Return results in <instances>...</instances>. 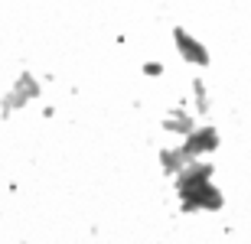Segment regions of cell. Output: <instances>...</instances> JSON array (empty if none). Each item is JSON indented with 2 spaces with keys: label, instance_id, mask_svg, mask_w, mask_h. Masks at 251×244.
I'll return each instance as SVG.
<instances>
[{
  "label": "cell",
  "instance_id": "cell-1",
  "mask_svg": "<svg viewBox=\"0 0 251 244\" xmlns=\"http://www.w3.org/2000/svg\"><path fill=\"white\" fill-rule=\"evenodd\" d=\"M39 98H43V82H39V75L33 68H23L17 75V82L7 88V94L0 98V117L10 121L13 114L26 111L29 104H36Z\"/></svg>",
  "mask_w": 251,
  "mask_h": 244
},
{
  "label": "cell",
  "instance_id": "cell-5",
  "mask_svg": "<svg viewBox=\"0 0 251 244\" xmlns=\"http://www.w3.org/2000/svg\"><path fill=\"white\" fill-rule=\"evenodd\" d=\"M186 104H189V111L196 114V121H209L212 117V94H209V85L199 75L189 82V101Z\"/></svg>",
  "mask_w": 251,
  "mask_h": 244
},
{
  "label": "cell",
  "instance_id": "cell-6",
  "mask_svg": "<svg viewBox=\"0 0 251 244\" xmlns=\"http://www.w3.org/2000/svg\"><path fill=\"white\" fill-rule=\"evenodd\" d=\"M186 153L179 150V143H167V147H160V169H163V176L173 179L179 169L186 166Z\"/></svg>",
  "mask_w": 251,
  "mask_h": 244
},
{
  "label": "cell",
  "instance_id": "cell-3",
  "mask_svg": "<svg viewBox=\"0 0 251 244\" xmlns=\"http://www.w3.org/2000/svg\"><path fill=\"white\" fill-rule=\"evenodd\" d=\"M173 49H176V56L193 68H209L212 66V52L205 49V43L199 36H193L186 26H173Z\"/></svg>",
  "mask_w": 251,
  "mask_h": 244
},
{
  "label": "cell",
  "instance_id": "cell-4",
  "mask_svg": "<svg viewBox=\"0 0 251 244\" xmlns=\"http://www.w3.org/2000/svg\"><path fill=\"white\" fill-rule=\"evenodd\" d=\"M196 124H199V121H196V114L189 111V104H186V101H179L176 108H170V111L160 117V131L170 133L173 140H179V137H186V133L193 131Z\"/></svg>",
  "mask_w": 251,
  "mask_h": 244
},
{
  "label": "cell",
  "instance_id": "cell-7",
  "mask_svg": "<svg viewBox=\"0 0 251 244\" xmlns=\"http://www.w3.org/2000/svg\"><path fill=\"white\" fill-rule=\"evenodd\" d=\"M140 75L160 82V78L167 75V66H163V62H140Z\"/></svg>",
  "mask_w": 251,
  "mask_h": 244
},
{
  "label": "cell",
  "instance_id": "cell-2",
  "mask_svg": "<svg viewBox=\"0 0 251 244\" xmlns=\"http://www.w3.org/2000/svg\"><path fill=\"white\" fill-rule=\"evenodd\" d=\"M179 150L186 153V160H209L212 153H219L222 147V131L209 121H199L186 137H179Z\"/></svg>",
  "mask_w": 251,
  "mask_h": 244
},
{
  "label": "cell",
  "instance_id": "cell-8",
  "mask_svg": "<svg viewBox=\"0 0 251 244\" xmlns=\"http://www.w3.org/2000/svg\"><path fill=\"white\" fill-rule=\"evenodd\" d=\"M43 117H46V121H49V117H56V104H46V108H43Z\"/></svg>",
  "mask_w": 251,
  "mask_h": 244
}]
</instances>
